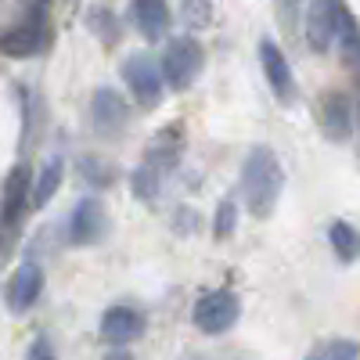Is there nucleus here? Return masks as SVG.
<instances>
[{
	"label": "nucleus",
	"mask_w": 360,
	"mask_h": 360,
	"mask_svg": "<svg viewBox=\"0 0 360 360\" xmlns=\"http://www.w3.org/2000/svg\"><path fill=\"white\" fill-rule=\"evenodd\" d=\"M180 152H184V130L180 127H162L152 137V144H148V162L166 173V169H173L180 162Z\"/></svg>",
	"instance_id": "14"
},
{
	"label": "nucleus",
	"mask_w": 360,
	"mask_h": 360,
	"mask_svg": "<svg viewBox=\"0 0 360 360\" xmlns=\"http://www.w3.org/2000/svg\"><path fill=\"white\" fill-rule=\"evenodd\" d=\"M79 169L86 173L90 184H98V188H108L112 180H115V176H112V169H108V166H101V162H94V159H83V162H79Z\"/></svg>",
	"instance_id": "23"
},
{
	"label": "nucleus",
	"mask_w": 360,
	"mask_h": 360,
	"mask_svg": "<svg viewBox=\"0 0 360 360\" xmlns=\"http://www.w3.org/2000/svg\"><path fill=\"white\" fill-rule=\"evenodd\" d=\"M25 360H54V342H51V335H37L33 342H29Z\"/></svg>",
	"instance_id": "24"
},
{
	"label": "nucleus",
	"mask_w": 360,
	"mask_h": 360,
	"mask_svg": "<svg viewBox=\"0 0 360 360\" xmlns=\"http://www.w3.org/2000/svg\"><path fill=\"white\" fill-rule=\"evenodd\" d=\"M123 79L127 86L134 90V101L141 108H155L166 94V76H162V62H155V58L148 54H130L123 62Z\"/></svg>",
	"instance_id": "4"
},
{
	"label": "nucleus",
	"mask_w": 360,
	"mask_h": 360,
	"mask_svg": "<svg viewBox=\"0 0 360 360\" xmlns=\"http://www.w3.org/2000/svg\"><path fill=\"white\" fill-rule=\"evenodd\" d=\"M317 123H321V134L328 141H349L353 134V108H349V98L332 90L324 94L321 105H317Z\"/></svg>",
	"instance_id": "10"
},
{
	"label": "nucleus",
	"mask_w": 360,
	"mask_h": 360,
	"mask_svg": "<svg viewBox=\"0 0 360 360\" xmlns=\"http://www.w3.org/2000/svg\"><path fill=\"white\" fill-rule=\"evenodd\" d=\"M259 62H263V76H266L270 90H274V98H278L281 105H292L299 83H295V72H292V65H288L285 51H281L274 40H263V44H259Z\"/></svg>",
	"instance_id": "8"
},
{
	"label": "nucleus",
	"mask_w": 360,
	"mask_h": 360,
	"mask_svg": "<svg viewBox=\"0 0 360 360\" xmlns=\"http://www.w3.org/2000/svg\"><path fill=\"white\" fill-rule=\"evenodd\" d=\"M108 234V213L98 198H79L69 217V242L72 245H98Z\"/></svg>",
	"instance_id": "6"
},
{
	"label": "nucleus",
	"mask_w": 360,
	"mask_h": 360,
	"mask_svg": "<svg viewBox=\"0 0 360 360\" xmlns=\"http://www.w3.org/2000/svg\"><path fill=\"white\" fill-rule=\"evenodd\" d=\"M209 18H213V4H209V0H184V22L191 29L209 25Z\"/></svg>",
	"instance_id": "22"
},
{
	"label": "nucleus",
	"mask_w": 360,
	"mask_h": 360,
	"mask_svg": "<svg viewBox=\"0 0 360 360\" xmlns=\"http://www.w3.org/2000/svg\"><path fill=\"white\" fill-rule=\"evenodd\" d=\"M86 22H90V29L98 33V40H101V44H115V40H119V22H115V15H112V11L94 8Z\"/></svg>",
	"instance_id": "21"
},
{
	"label": "nucleus",
	"mask_w": 360,
	"mask_h": 360,
	"mask_svg": "<svg viewBox=\"0 0 360 360\" xmlns=\"http://www.w3.org/2000/svg\"><path fill=\"white\" fill-rule=\"evenodd\" d=\"M234 231H238V202L234 198H220L217 217H213V238L217 242H227Z\"/></svg>",
	"instance_id": "20"
},
{
	"label": "nucleus",
	"mask_w": 360,
	"mask_h": 360,
	"mask_svg": "<svg viewBox=\"0 0 360 360\" xmlns=\"http://www.w3.org/2000/svg\"><path fill=\"white\" fill-rule=\"evenodd\" d=\"M33 173H29V166H15L4 180V224L11 227L22 213H25V205L33 202V195H29V188H33Z\"/></svg>",
	"instance_id": "13"
},
{
	"label": "nucleus",
	"mask_w": 360,
	"mask_h": 360,
	"mask_svg": "<svg viewBox=\"0 0 360 360\" xmlns=\"http://www.w3.org/2000/svg\"><path fill=\"white\" fill-rule=\"evenodd\" d=\"M40 47H44V25L40 22H22L4 33V54H11V58L37 54Z\"/></svg>",
	"instance_id": "15"
},
{
	"label": "nucleus",
	"mask_w": 360,
	"mask_h": 360,
	"mask_svg": "<svg viewBox=\"0 0 360 360\" xmlns=\"http://www.w3.org/2000/svg\"><path fill=\"white\" fill-rule=\"evenodd\" d=\"M98 332L108 346H127L134 339H141L144 332V317L134 310V307H108L101 314V324H98Z\"/></svg>",
	"instance_id": "11"
},
{
	"label": "nucleus",
	"mask_w": 360,
	"mask_h": 360,
	"mask_svg": "<svg viewBox=\"0 0 360 360\" xmlns=\"http://www.w3.org/2000/svg\"><path fill=\"white\" fill-rule=\"evenodd\" d=\"M328 245H332V252L342 263H353V259H360V231L346 220H335L328 227Z\"/></svg>",
	"instance_id": "17"
},
{
	"label": "nucleus",
	"mask_w": 360,
	"mask_h": 360,
	"mask_svg": "<svg viewBox=\"0 0 360 360\" xmlns=\"http://www.w3.org/2000/svg\"><path fill=\"white\" fill-rule=\"evenodd\" d=\"M130 18L144 40H162L169 29V8L166 0H130Z\"/></svg>",
	"instance_id": "12"
},
{
	"label": "nucleus",
	"mask_w": 360,
	"mask_h": 360,
	"mask_svg": "<svg viewBox=\"0 0 360 360\" xmlns=\"http://www.w3.org/2000/svg\"><path fill=\"white\" fill-rule=\"evenodd\" d=\"M62 176H65V159H62V155H51V159L40 166L37 180H33V209H44V205L54 198V191L62 188Z\"/></svg>",
	"instance_id": "16"
},
{
	"label": "nucleus",
	"mask_w": 360,
	"mask_h": 360,
	"mask_svg": "<svg viewBox=\"0 0 360 360\" xmlns=\"http://www.w3.org/2000/svg\"><path fill=\"white\" fill-rule=\"evenodd\" d=\"M202 72V47L191 37L169 40L166 54H162V76L169 90H188Z\"/></svg>",
	"instance_id": "5"
},
{
	"label": "nucleus",
	"mask_w": 360,
	"mask_h": 360,
	"mask_svg": "<svg viewBox=\"0 0 360 360\" xmlns=\"http://www.w3.org/2000/svg\"><path fill=\"white\" fill-rule=\"evenodd\" d=\"M159 188H162V169H159V166L144 162V166H137V169L130 173V191H134V198L155 202V198H159Z\"/></svg>",
	"instance_id": "18"
},
{
	"label": "nucleus",
	"mask_w": 360,
	"mask_h": 360,
	"mask_svg": "<svg viewBox=\"0 0 360 360\" xmlns=\"http://www.w3.org/2000/svg\"><path fill=\"white\" fill-rule=\"evenodd\" d=\"M281 191H285V166L278 162L274 148L256 144L242 162V195H245L249 213L256 220L274 217V209L281 202Z\"/></svg>",
	"instance_id": "1"
},
{
	"label": "nucleus",
	"mask_w": 360,
	"mask_h": 360,
	"mask_svg": "<svg viewBox=\"0 0 360 360\" xmlns=\"http://www.w3.org/2000/svg\"><path fill=\"white\" fill-rule=\"evenodd\" d=\"M303 360H360V342L356 339H328Z\"/></svg>",
	"instance_id": "19"
},
{
	"label": "nucleus",
	"mask_w": 360,
	"mask_h": 360,
	"mask_svg": "<svg viewBox=\"0 0 360 360\" xmlns=\"http://www.w3.org/2000/svg\"><path fill=\"white\" fill-rule=\"evenodd\" d=\"M349 11L342 0H310L307 8V44L310 51L324 54L332 51V44L342 37V25H346Z\"/></svg>",
	"instance_id": "3"
},
{
	"label": "nucleus",
	"mask_w": 360,
	"mask_h": 360,
	"mask_svg": "<svg viewBox=\"0 0 360 360\" xmlns=\"http://www.w3.org/2000/svg\"><path fill=\"white\" fill-rule=\"evenodd\" d=\"M105 360H134V356H130L127 349H119V346H115V349H108V353H105Z\"/></svg>",
	"instance_id": "25"
},
{
	"label": "nucleus",
	"mask_w": 360,
	"mask_h": 360,
	"mask_svg": "<svg viewBox=\"0 0 360 360\" xmlns=\"http://www.w3.org/2000/svg\"><path fill=\"white\" fill-rule=\"evenodd\" d=\"M238 317H242V299H238L234 292H227V288H213V292L198 295V303L191 310L195 328L205 332V335L231 332V328L238 324Z\"/></svg>",
	"instance_id": "2"
},
{
	"label": "nucleus",
	"mask_w": 360,
	"mask_h": 360,
	"mask_svg": "<svg viewBox=\"0 0 360 360\" xmlns=\"http://www.w3.org/2000/svg\"><path fill=\"white\" fill-rule=\"evenodd\" d=\"M90 119H94V130L101 137H115V134H123L127 123H130V105L123 101L119 90L98 86L94 98H90Z\"/></svg>",
	"instance_id": "7"
},
{
	"label": "nucleus",
	"mask_w": 360,
	"mask_h": 360,
	"mask_svg": "<svg viewBox=\"0 0 360 360\" xmlns=\"http://www.w3.org/2000/svg\"><path fill=\"white\" fill-rule=\"evenodd\" d=\"M40 292H44V270H40L33 259H25V263H18V266L11 270L4 299H8V307H11L15 314H25V310L37 307Z\"/></svg>",
	"instance_id": "9"
}]
</instances>
